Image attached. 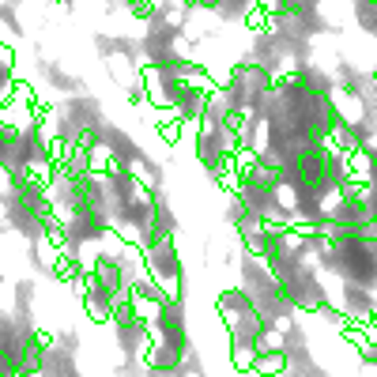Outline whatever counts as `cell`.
<instances>
[{
	"mask_svg": "<svg viewBox=\"0 0 377 377\" xmlns=\"http://www.w3.org/2000/svg\"><path fill=\"white\" fill-rule=\"evenodd\" d=\"M287 370V355L283 351H264V355L257 359V377H275V373H283Z\"/></svg>",
	"mask_w": 377,
	"mask_h": 377,
	"instance_id": "1",
	"label": "cell"
}]
</instances>
